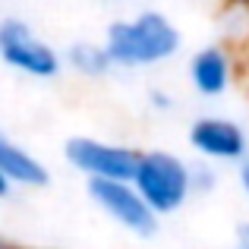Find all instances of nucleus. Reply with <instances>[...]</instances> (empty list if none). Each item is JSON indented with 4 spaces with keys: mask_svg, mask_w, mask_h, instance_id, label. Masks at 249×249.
<instances>
[{
    "mask_svg": "<svg viewBox=\"0 0 249 249\" xmlns=\"http://www.w3.org/2000/svg\"><path fill=\"white\" fill-rule=\"evenodd\" d=\"M133 183L142 193V199L161 218L164 214H177L196 196L193 193V164L174 152H164V148L142 152L139 170H136Z\"/></svg>",
    "mask_w": 249,
    "mask_h": 249,
    "instance_id": "f03ea898",
    "label": "nucleus"
},
{
    "mask_svg": "<svg viewBox=\"0 0 249 249\" xmlns=\"http://www.w3.org/2000/svg\"><path fill=\"white\" fill-rule=\"evenodd\" d=\"M13 189H16V186H13L6 177H0V199H13Z\"/></svg>",
    "mask_w": 249,
    "mask_h": 249,
    "instance_id": "4468645a",
    "label": "nucleus"
},
{
    "mask_svg": "<svg viewBox=\"0 0 249 249\" xmlns=\"http://www.w3.org/2000/svg\"><path fill=\"white\" fill-rule=\"evenodd\" d=\"M240 186H243V193H246V199H249V158L240 164Z\"/></svg>",
    "mask_w": 249,
    "mask_h": 249,
    "instance_id": "ddd939ff",
    "label": "nucleus"
},
{
    "mask_svg": "<svg viewBox=\"0 0 249 249\" xmlns=\"http://www.w3.org/2000/svg\"><path fill=\"white\" fill-rule=\"evenodd\" d=\"M189 85L196 89V95L202 98H221L233 82V57L221 44H208L199 48L189 57Z\"/></svg>",
    "mask_w": 249,
    "mask_h": 249,
    "instance_id": "0eeeda50",
    "label": "nucleus"
},
{
    "mask_svg": "<svg viewBox=\"0 0 249 249\" xmlns=\"http://www.w3.org/2000/svg\"><path fill=\"white\" fill-rule=\"evenodd\" d=\"M0 177L13 183L19 189H44L51 186V170L19 142H13L10 136H0Z\"/></svg>",
    "mask_w": 249,
    "mask_h": 249,
    "instance_id": "6e6552de",
    "label": "nucleus"
},
{
    "mask_svg": "<svg viewBox=\"0 0 249 249\" xmlns=\"http://www.w3.org/2000/svg\"><path fill=\"white\" fill-rule=\"evenodd\" d=\"M183 38L177 25L164 13L145 10L133 19H117L104 32V48H107L114 67L120 70H142L167 63L180 51Z\"/></svg>",
    "mask_w": 249,
    "mask_h": 249,
    "instance_id": "f257e3e1",
    "label": "nucleus"
},
{
    "mask_svg": "<svg viewBox=\"0 0 249 249\" xmlns=\"http://www.w3.org/2000/svg\"><path fill=\"white\" fill-rule=\"evenodd\" d=\"M0 249H29V246H19V243H10V240H3V243H0Z\"/></svg>",
    "mask_w": 249,
    "mask_h": 249,
    "instance_id": "2eb2a0df",
    "label": "nucleus"
},
{
    "mask_svg": "<svg viewBox=\"0 0 249 249\" xmlns=\"http://www.w3.org/2000/svg\"><path fill=\"white\" fill-rule=\"evenodd\" d=\"M186 139L202 161L212 164H243L249 158V139L237 120L218 114L196 117L186 129Z\"/></svg>",
    "mask_w": 249,
    "mask_h": 249,
    "instance_id": "423d86ee",
    "label": "nucleus"
},
{
    "mask_svg": "<svg viewBox=\"0 0 249 249\" xmlns=\"http://www.w3.org/2000/svg\"><path fill=\"white\" fill-rule=\"evenodd\" d=\"M67 63H70V70H76L85 79H101V76H107L110 70H114V60H110L107 48H104V44H95V41L70 44Z\"/></svg>",
    "mask_w": 249,
    "mask_h": 249,
    "instance_id": "1a4fd4ad",
    "label": "nucleus"
},
{
    "mask_svg": "<svg viewBox=\"0 0 249 249\" xmlns=\"http://www.w3.org/2000/svg\"><path fill=\"white\" fill-rule=\"evenodd\" d=\"M148 104H152L155 110H170L174 107V98H170L167 91H161V89H152L148 91Z\"/></svg>",
    "mask_w": 249,
    "mask_h": 249,
    "instance_id": "f8f14e48",
    "label": "nucleus"
},
{
    "mask_svg": "<svg viewBox=\"0 0 249 249\" xmlns=\"http://www.w3.org/2000/svg\"><path fill=\"white\" fill-rule=\"evenodd\" d=\"M231 249H249V221H240V224L233 227Z\"/></svg>",
    "mask_w": 249,
    "mask_h": 249,
    "instance_id": "9b49d317",
    "label": "nucleus"
},
{
    "mask_svg": "<svg viewBox=\"0 0 249 249\" xmlns=\"http://www.w3.org/2000/svg\"><path fill=\"white\" fill-rule=\"evenodd\" d=\"M139 148L104 142L95 136H70L63 142V161L73 170H79L85 180H129L133 183L139 170Z\"/></svg>",
    "mask_w": 249,
    "mask_h": 249,
    "instance_id": "20e7f679",
    "label": "nucleus"
},
{
    "mask_svg": "<svg viewBox=\"0 0 249 249\" xmlns=\"http://www.w3.org/2000/svg\"><path fill=\"white\" fill-rule=\"evenodd\" d=\"M0 60L29 79H57L63 70V57L41 41L25 19L16 16L0 22Z\"/></svg>",
    "mask_w": 249,
    "mask_h": 249,
    "instance_id": "39448f33",
    "label": "nucleus"
},
{
    "mask_svg": "<svg viewBox=\"0 0 249 249\" xmlns=\"http://www.w3.org/2000/svg\"><path fill=\"white\" fill-rule=\"evenodd\" d=\"M218 189V170L212 161H199L193 164V193L196 196H212Z\"/></svg>",
    "mask_w": 249,
    "mask_h": 249,
    "instance_id": "9d476101",
    "label": "nucleus"
},
{
    "mask_svg": "<svg viewBox=\"0 0 249 249\" xmlns=\"http://www.w3.org/2000/svg\"><path fill=\"white\" fill-rule=\"evenodd\" d=\"M91 205L101 208L120 231L133 233L139 240H152L161 231V214L142 199L136 183L129 180H85Z\"/></svg>",
    "mask_w": 249,
    "mask_h": 249,
    "instance_id": "7ed1b4c3",
    "label": "nucleus"
}]
</instances>
